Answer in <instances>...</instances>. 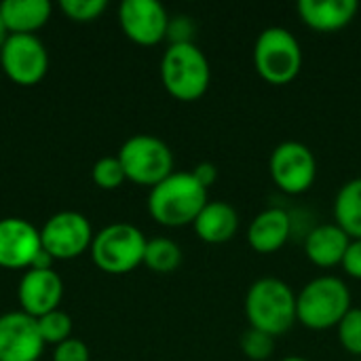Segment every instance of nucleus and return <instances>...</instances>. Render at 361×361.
Segmentation results:
<instances>
[{
	"mask_svg": "<svg viewBox=\"0 0 361 361\" xmlns=\"http://www.w3.org/2000/svg\"><path fill=\"white\" fill-rule=\"evenodd\" d=\"M207 201V188L190 171H173L150 188L148 212L161 226L180 228L192 224Z\"/></svg>",
	"mask_w": 361,
	"mask_h": 361,
	"instance_id": "obj_1",
	"label": "nucleus"
},
{
	"mask_svg": "<svg viewBox=\"0 0 361 361\" xmlns=\"http://www.w3.org/2000/svg\"><path fill=\"white\" fill-rule=\"evenodd\" d=\"M349 286L336 275H319L296 294V319L309 330L336 328L353 309Z\"/></svg>",
	"mask_w": 361,
	"mask_h": 361,
	"instance_id": "obj_2",
	"label": "nucleus"
},
{
	"mask_svg": "<svg viewBox=\"0 0 361 361\" xmlns=\"http://www.w3.org/2000/svg\"><path fill=\"white\" fill-rule=\"evenodd\" d=\"M245 317L250 328L271 336L286 334L296 319V294L279 277L256 279L245 294Z\"/></svg>",
	"mask_w": 361,
	"mask_h": 361,
	"instance_id": "obj_3",
	"label": "nucleus"
},
{
	"mask_svg": "<svg viewBox=\"0 0 361 361\" xmlns=\"http://www.w3.org/2000/svg\"><path fill=\"white\" fill-rule=\"evenodd\" d=\"M161 80L167 93L180 102H197L212 82L205 53L195 44H169L161 59Z\"/></svg>",
	"mask_w": 361,
	"mask_h": 361,
	"instance_id": "obj_4",
	"label": "nucleus"
},
{
	"mask_svg": "<svg viewBox=\"0 0 361 361\" xmlns=\"http://www.w3.org/2000/svg\"><path fill=\"white\" fill-rule=\"evenodd\" d=\"M254 68L271 85H288L302 70V47L298 38L281 25L262 30L254 42Z\"/></svg>",
	"mask_w": 361,
	"mask_h": 361,
	"instance_id": "obj_5",
	"label": "nucleus"
},
{
	"mask_svg": "<svg viewBox=\"0 0 361 361\" xmlns=\"http://www.w3.org/2000/svg\"><path fill=\"white\" fill-rule=\"evenodd\" d=\"M146 235L127 222L102 228L91 241V258L95 267L108 275H127L144 264Z\"/></svg>",
	"mask_w": 361,
	"mask_h": 361,
	"instance_id": "obj_6",
	"label": "nucleus"
},
{
	"mask_svg": "<svg viewBox=\"0 0 361 361\" xmlns=\"http://www.w3.org/2000/svg\"><path fill=\"white\" fill-rule=\"evenodd\" d=\"M118 161L127 180L140 186H157L173 173V152L157 135H131L118 150Z\"/></svg>",
	"mask_w": 361,
	"mask_h": 361,
	"instance_id": "obj_7",
	"label": "nucleus"
},
{
	"mask_svg": "<svg viewBox=\"0 0 361 361\" xmlns=\"http://www.w3.org/2000/svg\"><path fill=\"white\" fill-rule=\"evenodd\" d=\"M269 173L279 190L288 195H302L315 184L317 159L307 144L288 140L273 148Z\"/></svg>",
	"mask_w": 361,
	"mask_h": 361,
	"instance_id": "obj_8",
	"label": "nucleus"
},
{
	"mask_svg": "<svg viewBox=\"0 0 361 361\" xmlns=\"http://www.w3.org/2000/svg\"><path fill=\"white\" fill-rule=\"evenodd\" d=\"M0 66L15 85L32 87L44 78L49 53L34 34H8L0 47Z\"/></svg>",
	"mask_w": 361,
	"mask_h": 361,
	"instance_id": "obj_9",
	"label": "nucleus"
},
{
	"mask_svg": "<svg viewBox=\"0 0 361 361\" xmlns=\"http://www.w3.org/2000/svg\"><path fill=\"white\" fill-rule=\"evenodd\" d=\"M93 237L91 222L78 212H59L40 228L42 250L53 260L78 258L85 250H91Z\"/></svg>",
	"mask_w": 361,
	"mask_h": 361,
	"instance_id": "obj_10",
	"label": "nucleus"
},
{
	"mask_svg": "<svg viewBox=\"0 0 361 361\" xmlns=\"http://www.w3.org/2000/svg\"><path fill=\"white\" fill-rule=\"evenodd\" d=\"M118 21L129 40L142 47H154L167 38L169 15L159 0H123Z\"/></svg>",
	"mask_w": 361,
	"mask_h": 361,
	"instance_id": "obj_11",
	"label": "nucleus"
},
{
	"mask_svg": "<svg viewBox=\"0 0 361 361\" xmlns=\"http://www.w3.org/2000/svg\"><path fill=\"white\" fill-rule=\"evenodd\" d=\"M42 351L38 319L23 311L0 315V361H38Z\"/></svg>",
	"mask_w": 361,
	"mask_h": 361,
	"instance_id": "obj_12",
	"label": "nucleus"
},
{
	"mask_svg": "<svg viewBox=\"0 0 361 361\" xmlns=\"http://www.w3.org/2000/svg\"><path fill=\"white\" fill-rule=\"evenodd\" d=\"M42 252L40 231L23 218L0 220V267L30 269L34 258Z\"/></svg>",
	"mask_w": 361,
	"mask_h": 361,
	"instance_id": "obj_13",
	"label": "nucleus"
},
{
	"mask_svg": "<svg viewBox=\"0 0 361 361\" xmlns=\"http://www.w3.org/2000/svg\"><path fill=\"white\" fill-rule=\"evenodd\" d=\"M17 296H19L21 311L38 319L51 311H57L63 296V281L53 269L51 271L27 269L19 281Z\"/></svg>",
	"mask_w": 361,
	"mask_h": 361,
	"instance_id": "obj_14",
	"label": "nucleus"
},
{
	"mask_svg": "<svg viewBox=\"0 0 361 361\" xmlns=\"http://www.w3.org/2000/svg\"><path fill=\"white\" fill-rule=\"evenodd\" d=\"M294 220L283 207H267L247 226V243L258 254H273L281 250L292 237Z\"/></svg>",
	"mask_w": 361,
	"mask_h": 361,
	"instance_id": "obj_15",
	"label": "nucleus"
},
{
	"mask_svg": "<svg viewBox=\"0 0 361 361\" xmlns=\"http://www.w3.org/2000/svg\"><path fill=\"white\" fill-rule=\"evenodd\" d=\"M349 243L351 237L336 222L317 224L305 237V254L315 267L330 269L343 262Z\"/></svg>",
	"mask_w": 361,
	"mask_h": 361,
	"instance_id": "obj_16",
	"label": "nucleus"
},
{
	"mask_svg": "<svg viewBox=\"0 0 361 361\" xmlns=\"http://www.w3.org/2000/svg\"><path fill=\"white\" fill-rule=\"evenodd\" d=\"M296 8L309 27L317 32H336L355 19L360 4L357 0H300Z\"/></svg>",
	"mask_w": 361,
	"mask_h": 361,
	"instance_id": "obj_17",
	"label": "nucleus"
},
{
	"mask_svg": "<svg viewBox=\"0 0 361 361\" xmlns=\"http://www.w3.org/2000/svg\"><path fill=\"white\" fill-rule=\"evenodd\" d=\"M195 233L201 241L209 245H220L231 241L239 231V214L226 201H207L197 220L192 222Z\"/></svg>",
	"mask_w": 361,
	"mask_h": 361,
	"instance_id": "obj_18",
	"label": "nucleus"
},
{
	"mask_svg": "<svg viewBox=\"0 0 361 361\" xmlns=\"http://www.w3.org/2000/svg\"><path fill=\"white\" fill-rule=\"evenodd\" d=\"M49 0H4L0 2V17L6 34H34L51 17Z\"/></svg>",
	"mask_w": 361,
	"mask_h": 361,
	"instance_id": "obj_19",
	"label": "nucleus"
},
{
	"mask_svg": "<svg viewBox=\"0 0 361 361\" xmlns=\"http://www.w3.org/2000/svg\"><path fill=\"white\" fill-rule=\"evenodd\" d=\"M334 222L351 239H361V178L345 182L336 192Z\"/></svg>",
	"mask_w": 361,
	"mask_h": 361,
	"instance_id": "obj_20",
	"label": "nucleus"
},
{
	"mask_svg": "<svg viewBox=\"0 0 361 361\" xmlns=\"http://www.w3.org/2000/svg\"><path fill=\"white\" fill-rule=\"evenodd\" d=\"M182 262V250L176 241L167 237H154L148 239L146 243V254H144V264L161 275L173 273Z\"/></svg>",
	"mask_w": 361,
	"mask_h": 361,
	"instance_id": "obj_21",
	"label": "nucleus"
},
{
	"mask_svg": "<svg viewBox=\"0 0 361 361\" xmlns=\"http://www.w3.org/2000/svg\"><path fill=\"white\" fill-rule=\"evenodd\" d=\"M38 330L44 341V345H61L72 334V319L63 311H51L42 317H38Z\"/></svg>",
	"mask_w": 361,
	"mask_h": 361,
	"instance_id": "obj_22",
	"label": "nucleus"
},
{
	"mask_svg": "<svg viewBox=\"0 0 361 361\" xmlns=\"http://www.w3.org/2000/svg\"><path fill=\"white\" fill-rule=\"evenodd\" d=\"M239 347H241V351H243V355L247 360L267 361L275 353L277 341H275V336H271L267 332H260V330L250 328L247 332L241 334Z\"/></svg>",
	"mask_w": 361,
	"mask_h": 361,
	"instance_id": "obj_23",
	"label": "nucleus"
},
{
	"mask_svg": "<svg viewBox=\"0 0 361 361\" xmlns=\"http://www.w3.org/2000/svg\"><path fill=\"white\" fill-rule=\"evenodd\" d=\"M91 178H93L95 186H99L104 190H114L127 180L118 157H102L99 161H95V165L91 169Z\"/></svg>",
	"mask_w": 361,
	"mask_h": 361,
	"instance_id": "obj_24",
	"label": "nucleus"
},
{
	"mask_svg": "<svg viewBox=\"0 0 361 361\" xmlns=\"http://www.w3.org/2000/svg\"><path fill=\"white\" fill-rule=\"evenodd\" d=\"M336 332H338V343H341V347H343L347 353L361 357V309L353 307V309L343 317V322L336 326Z\"/></svg>",
	"mask_w": 361,
	"mask_h": 361,
	"instance_id": "obj_25",
	"label": "nucleus"
},
{
	"mask_svg": "<svg viewBox=\"0 0 361 361\" xmlns=\"http://www.w3.org/2000/svg\"><path fill=\"white\" fill-rule=\"evenodd\" d=\"M59 8L72 21L87 23V21H95L108 8V0H61Z\"/></svg>",
	"mask_w": 361,
	"mask_h": 361,
	"instance_id": "obj_26",
	"label": "nucleus"
},
{
	"mask_svg": "<svg viewBox=\"0 0 361 361\" xmlns=\"http://www.w3.org/2000/svg\"><path fill=\"white\" fill-rule=\"evenodd\" d=\"M195 38V21L188 15H176L169 17L167 25V40L169 44H186Z\"/></svg>",
	"mask_w": 361,
	"mask_h": 361,
	"instance_id": "obj_27",
	"label": "nucleus"
},
{
	"mask_svg": "<svg viewBox=\"0 0 361 361\" xmlns=\"http://www.w3.org/2000/svg\"><path fill=\"white\" fill-rule=\"evenodd\" d=\"M53 361H89V349L78 338H68L55 347Z\"/></svg>",
	"mask_w": 361,
	"mask_h": 361,
	"instance_id": "obj_28",
	"label": "nucleus"
},
{
	"mask_svg": "<svg viewBox=\"0 0 361 361\" xmlns=\"http://www.w3.org/2000/svg\"><path fill=\"white\" fill-rule=\"evenodd\" d=\"M341 267L345 269L349 277L361 279V239H351Z\"/></svg>",
	"mask_w": 361,
	"mask_h": 361,
	"instance_id": "obj_29",
	"label": "nucleus"
},
{
	"mask_svg": "<svg viewBox=\"0 0 361 361\" xmlns=\"http://www.w3.org/2000/svg\"><path fill=\"white\" fill-rule=\"evenodd\" d=\"M195 178H197V182L201 184V186H205L207 190H209V186L218 180V169H216V165L214 163H199L192 171H190Z\"/></svg>",
	"mask_w": 361,
	"mask_h": 361,
	"instance_id": "obj_30",
	"label": "nucleus"
},
{
	"mask_svg": "<svg viewBox=\"0 0 361 361\" xmlns=\"http://www.w3.org/2000/svg\"><path fill=\"white\" fill-rule=\"evenodd\" d=\"M51 264H53V258L42 250V252L34 258V262H32L30 269H34V271H51Z\"/></svg>",
	"mask_w": 361,
	"mask_h": 361,
	"instance_id": "obj_31",
	"label": "nucleus"
},
{
	"mask_svg": "<svg viewBox=\"0 0 361 361\" xmlns=\"http://www.w3.org/2000/svg\"><path fill=\"white\" fill-rule=\"evenodd\" d=\"M6 30H4V23H2V17H0V47H2V42L6 40Z\"/></svg>",
	"mask_w": 361,
	"mask_h": 361,
	"instance_id": "obj_32",
	"label": "nucleus"
},
{
	"mask_svg": "<svg viewBox=\"0 0 361 361\" xmlns=\"http://www.w3.org/2000/svg\"><path fill=\"white\" fill-rule=\"evenodd\" d=\"M279 361H309L307 357H302V355H288V357H283V360Z\"/></svg>",
	"mask_w": 361,
	"mask_h": 361,
	"instance_id": "obj_33",
	"label": "nucleus"
}]
</instances>
